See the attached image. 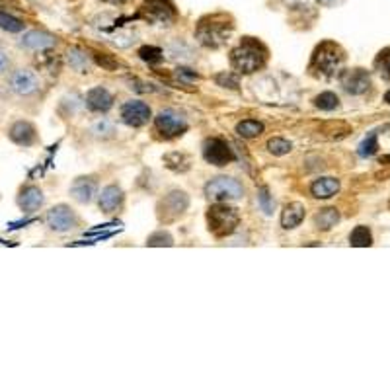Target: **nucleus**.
<instances>
[{
    "instance_id": "38",
    "label": "nucleus",
    "mask_w": 390,
    "mask_h": 390,
    "mask_svg": "<svg viewBox=\"0 0 390 390\" xmlns=\"http://www.w3.org/2000/svg\"><path fill=\"white\" fill-rule=\"evenodd\" d=\"M320 6H333V4H338L340 0H316Z\"/></svg>"
},
{
    "instance_id": "24",
    "label": "nucleus",
    "mask_w": 390,
    "mask_h": 390,
    "mask_svg": "<svg viewBox=\"0 0 390 390\" xmlns=\"http://www.w3.org/2000/svg\"><path fill=\"white\" fill-rule=\"evenodd\" d=\"M68 65L78 70V73H86L90 68V59L86 55L84 51L80 49H70L68 51Z\"/></svg>"
},
{
    "instance_id": "26",
    "label": "nucleus",
    "mask_w": 390,
    "mask_h": 390,
    "mask_svg": "<svg viewBox=\"0 0 390 390\" xmlns=\"http://www.w3.org/2000/svg\"><path fill=\"white\" fill-rule=\"evenodd\" d=\"M0 28L4 29V31H8V33H18V31L24 29V22L16 18V16L8 14V12L0 10Z\"/></svg>"
},
{
    "instance_id": "1",
    "label": "nucleus",
    "mask_w": 390,
    "mask_h": 390,
    "mask_svg": "<svg viewBox=\"0 0 390 390\" xmlns=\"http://www.w3.org/2000/svg\"><path fill=\"white\" fill-rule=\"evenodd\" d=\"M234 29L232 18L227 14H209L203 16L195 29V38L203 47L219 49L229 41L230 33Z\"/></svg>"
},
{
    "instance_id": "9",
    "label": "nucleus",
    "mask_w": 390,
    "mask_h": 390,
    "mask_svg": "<svg viewBox=\"0 0 390 390\" xmlns=\"http://www.w3.org/2000/svg\"><path fill=\"white\" fill-rule=\"evenodd\" d=\"M203 156L209 164H215V166H227L229 162L234 160L230 147L223 139H207L203 144Z\"/></svg>"
},
{
    "instance_id": "25",
    "label": "nucleus",
    "mask_w": 390,
    "mask_h": 390,
    "mask_svg": "<svg viewBox=\"0 0 390 390\" xmlns=\"http://www.w3.org/2000/svg\"><path fill=\"white\" fill-rule=\"evenodd\" d=\"M350 244L355 248L371 246L373 244L371 230L367 229V227H357V229L353 230L352 234H350Z\"/></svg>"
},
{
    "instance_id": "12",
    "label": "nucleus",
    "mask_w": 390,
    "mask_h": 390,
    "mask_svg": "<svg viewBox=\"0 0 390 390\" xmlns=\"http://www.w3.org/2000/svg\"><path fill=\"white\" fill-rule=\"evenodd\" d=\"M10 88L20 96H29L39 88V78L28 68H20L10 77Z\"/></svg>"
},
{
    "instance_id": "15",
    "label": "nucleus",
    "mask_w": 390,
    "mask_h": 390,
    "mask_svg": "<svg viewBox=\"0 0 390 390\" xmlns=\"http://www.w3.org/2000/svg\"><path fill=\"white\" fill-rule=\"evenodd\" d=\"M43 191L36 188V186H28V188H24V190L20 191L18 195V205L20 209L26 211V213H33V211H38L41 205H43Z\"/></svg>"
},
{
    "instance_id": "36",
    "label": "nucleus",
    "mask_w": 390,
    "mask_h": 390,
    "mask_svg": "<svg viewBox=\"0 0 390 390\" xmlns=\"http://www.w3.org/2000/svg\"><path fill=\"white\" fill-rule=\"evenodd\" d=\"M8 68H10V59L6 57V55H4L2 51H0V75H4V73H6Z\"/></svg>"
},
{
    "instance_id": "31",
    "label": "nucleus",
    "mask_w": 390,
    "mask_h": 390,
    "mask_svg": "<svg viewBox=\"0 0 390 390\" xmlns=\"http://www.w3.org/2000/svg\"><path fill=\"white\" fill-rule=\"evenodd\" d=\"M377 151H379V141H377V135L375 133L369 135V137L359 144V154L365 156V158H367V156H373Z\"/></svg>"
},
{
    "instance_id": "3",
    "label": "nucleus",
    "mask_w": 390,
    "mask_h": 390,
    "mask_svg": "<svg viewBox=\"0 0 390 390\" xmlns=\"http://www.w3.org/2000/svg\"><path fill=\"white\" fill-rule=\"evenodd\" d=\"M345 63V53L343 49L333 43V41H324L318 47L314 49L313 61H310V70H316L324 77H333L340 73Z\"/></svg>"
},
{
    "instance_id": "22",
    "label": "nucleus",
    "mask_w": 390,
    "mask_h": 390,
    "mask_svg": "<svg viewBox=\"0 0 390 390\" xmlns=\"http://www.w3.org/2000/svg\"><path fill=\"white\" fill-rule=\"evenodd\" d=\"M338 220H340V213L333 209V207H328V209H322L320 213H316L314 225H316V229L330 230L332 227H336Z\"/></svg>"
},
{
    "instance_id": "13",
    "label": "nucleus",
    "mask_w": 390,
    "mask_h": 390,
    "mask_svg": "<svg viewBox=\"0 0 390 390\" xmlns=\"http://www.w3.org/2000/svg\"><path fill=\"white\" fill-rule=\"evenodd\" d=\"M121 119L131 127H143L151 119V107L143 102H127L121 107Z\"/></svg>"
},
{
    "instance_id": "2",
    "label": "nucleus",
    "mask_w": 390,
    "mask_h": 390,
    "mask_svg": "<svg viewBox=\"0 0 390 390\" xmlns=\"http://www.w3.org/2000/svg\"><path fill=\"white\" fill-rule=\"evenodd\" d=\"M267 59V49L264 47V43H260L257 39L254 38H244L242 43L238 45L232 55H230V61H232V67L244 73V75H250V73H256L260 68L266 65Z\"/></svg>"
},
{
    "instance_id": "39",
    "label": "nucleus",
    "mask_w": 390,
    "mask_h": 390,
    "mask_svg": "<svg viewBox=\"0 0 390 390\" xmlns=\"http://www.w3.org/2000/svg\"><path fill=\"white\" fill-rule=\"evenodd\" d=\"M102 2H107V4H114V6H123L129 0H102Z\"/></svg>"
},
{
    "instance_id": "6",
    "label": "nucleus",
    "mask_w": 390,
    "mask_h": 390,
    "mask_svg": "<svg viewBox=\"0 0 390 390\" xmlns=\"http://www.w3.org/2000/svg\"><path fill=\"white\" fill-rule=\"evenodd\" d=\"M141 16L151 24L170 26L178 18V12L170 0H143Z\"/></svg>"
},
{
    "instance_id": "16",
    "label": "nucleus",
    "mask_w": 390,
    "mask_h": 390,
    "mask_svg": "<svg viewBox=\"0 0 390 390\" xmlns=\"http://www.w3.org/2000/svg\"><path fill=\"white\" fill-rule=\"evenodd\" d=\"M20 45L24 49H29V51H43V49H49L55 45V38L53 36H49L45 31H28L22 41H20Z\"/></svg>"
},
{
    "instance_id": "4",
    "label": "nucleus",
    "mask_w": 390,
    "mask_h": 390,
    "mask_svg": "<svg viewBox=\"0 0 390 390\" xmlns=\"http://www.w3.org/2000/svg\"><path fill=\"white\" fill-rule=\"evenodd\" d=\"M238 223H240V217H238L237 209H232L229 205L217 203L207 211V225L215 237L223 238L232 234L237 230Z\"/></svg>"
},
{
    "instance_id": "30",
    "label": "nucleus",
    "mask_w": 390,
    "mask_h": 390,
    "mask_svg": "<svg viewBox=\"0 0 390 390\" xmlns=\"http://www.w3.org/2000/svg\"><path fill=\"white\" fill-rule=\"evenodd\" d=\"M375 65L379 68V73H381L382 77L390 80V49H384L379 53V57L375 61Z\"/></svg>"
},
{
    "instance_id": "40",
    "label": "nucleus",
    "mask_w": 390,
    "mask_h": 390,
    "mask_svg": "<svg viewBox=\"0 0 390 390\" xmlns=\"http://www.w3.org/2000/svg\"><path fill=\"white\" fill-rule=\"evenodd\" d=\"M384 102H387V104H390V90L387 92V94H384Z\"/></svg>"
},
{
    "instance_id": "33",
    "label": "nucleus",
    "mask_w": 390,
    "mask_h": 390,
    "mask_svg": "<svg viewBox=\"0 0 390 390\" xmlns=\"http://www.w3.org/2000/svg\"><path fill=\"white\" fill-rule=\"evenodd\" d=\"M257 201H260V205H262V209H264L266 215H271V213H273V200H271L267 188H262V190L257 191Z\"/></svg>"
},
{
    "instance_id": "35",
    "label": "nucleus",
    "mask_w": 390,
    "mask_h": 390,
    "mask_svg": "<svg viewBox=\"0 0 390 390\" xmlns=\"http://www.w3.org/2000/svg\"><path fill=\"white\" fill-rule=\"evenodd\" d=\"M176 77L180 78V80H183V82H195L197 80V73L195 70H191V68H176Z\"/></svg>"
},
{
    "instance_id": "8",
    "label": "nucleus",
    "mask_w": 390,
    "mask_h": 390,
    "mask_svg": "<svg viewBox=\"0 0 390 390\" xmlns=\"http://www.w3.org/2000/svg\"><path fill=\"white\" fill-rule=\"evenodd\" d=\"M340 82H342L343 90H345L347 94H353V96L365 94V92L371 88V77H369V73L363 70V68H350V70H343Z\"/></svg>"
},
{
    "instance_id": "14",
    "label": "nucleus",
    "mask_w": 390,
    "mask_h": 390,
    "mask_svg": "<svg viewBox=\"0 0 390 390\" xmlns=\"http://www.w3.org/2000/svg\"><path fill=\"white\" fill-rule=\"evenodd\" d=\"M8 137L12 139V143L20 144V147H31L38 141V131L36 127L28 121H18L10 127Z\"/></svg>"
},
{
    "instance_id": "37",
    "label": "nucleus",
    "mask_w": 390,
    "mask_h": 390,
    "mask_svg": "<svg viewBox=\"0 0 390 390\" xmlns=\"http://www.w3.org/2000/svg\"><path fill=\"white\" fill-rule=\"evenodd\" d=\"M98 63H100V65H104V67H107V68H115V63L114 61H110V59L105 57V55H98Z\"/></svg>"
},
{
    "instance_id": "5",
    "label": "nucleus",
    "mask_w": 390,
    "mask_h": 390,
    "mask_svg": "<svg viewBox=\"0 0 390 390\" xmlns=\"http://www.w3.org/2000/svg\"><path fill=\"white\" fill-rule=\"evenodd\" d=\"M205 195L209 197L211 201H234L240 200L244 195V188L242 183L234 178H227V176H220V178H215L207 183L205 188Z\"/></svg>"
},
{
    "instance_id": "7",
    "label": "nucleus",
    "mask_w": 390,
    "mask_h": 390,
    "mask_svg": "<svg viewBox=\"0 0 390 390\" xmlns=\"http://www.w3.org/2000/svg\"><path fill=\"white\" fill-rule=\"evenodd\" d=\"M188 205H190V200L183 191H172L158 203V217L164 223L176 220L188 211Z\"/></svg>"
},
{
    "instance_id": "17",
    "label": "nucleus",
    "mask_w": 390,
    "mask_h": 390,
    "mask_svg": "<svg viewBox=\"0 0 390 390\" xmlns=\"http://www.w3.org/2000/svg\"><path fill=\"white\" fill-rule=\"evenodd\" d=\"M98 186L92 178H77L70 186V195L78 201V203H90L94 200Z\"/></svg>"
},
{
    "instance_id": "27",
    "label": "nucleus",
    "mask_w": 390,
    "mask_h": 390,
    "mask_svg": "<svg viewBox=\"0 0 390 390\" xmlns=\"http://www.w3.org/2000/svg\"><path fill=\"white\" fill-rule=\"evenodd\" d=\"M314 105L320 107V110H326V112H332L340 105V98L333 92H322V94L314 98Z\"/></svg>"
},
{
    "instance_id": "10",
    "label": "nucleus",
    "mask_w": 390,
    "mask_h": 390,
    "mask_svg": "<svg viewBox=\"0 0 390 390\" xmlns=\"http://www.w3.org/2000/svg\"><path fill=\"white\" fill-rule=\"evenodd\" d=\"M156 129L160 131L164 137H180L186 133L188 123L180 114L172 112V110H164L156 115Z\"/></svg>"
},
{
    "instance_id": "18",
    "label": "nucleus",
    "mask_w": 390,
    "mask_h": 390,
    "mask_svg": "<svg viewBox=\"0 0 390 390\" xmlns=\"http://www.w3.org/2000/svg\"><path fill=\"white\" fill-rule=\"evenodd\" d=\"M86 104L94 112H107L114 105V98L105 88H92L86 94Z\"/></svg>"
},
{
    "instance_id": "23",
    "label": "nucleus",
    "mask_w": 390,
    "mask_h": 390,
    "mask_svg": "<svg viewBox=\"0 0 390 390\" xmlns=\"http://www.w3.org/2000/svg\"><path fill=\"white\" fill-rule=\"evenodd\" d=\"M237 133L244 139H254L257 135L264 133V125L256 119H244L237 125Z\"/></svg>"
},
{
    "instance_id": "20",
    "label": "nucleus",
    "mask_w": 390,
    "mask_h": 390,
    "mask_svg": "<svg viewBox=\"0 0 390 390\" xmlns=\"http://www.w3.org/2000/svg\"><path fill=\"white\" fill-rule=\"evenodd\" d=\"M338 190H340V181L336 178H320V180H316L310 186V193L314 197H318V200L333 197L338 193Z\"/></svg>"
},
{
    "instance_id": "11",
    "label": "nucleus",
    "mask_w": 390,
    "mask_h": 390,
    "mask_svg": "<svg viewBox=\"0 0 390 390\" xmlns=\"http://www.w3.org/2000/svg\"><path fill=\"white\" fill-rule=\"evenodd\" d=\"M45 223L51 230L55 232H67V230L77 227V215L73 213V209H68L67 205H57L51 211H47Z\"/></svg>"
},
{
    "instance_id": "28",
    "label": "nucleus",
    "mask_w": 390,
    "mask_h": 390,
    "mask_svg": "<svg viewBox=\"0 0 390 390\" xmlns=\"http://www.w3.org/2000/svg\"><path fill=\"white\" fill-rule=\"evenodd\" d=\"M139 57L149 65H158L164 59V55H162V49L154 47V45H144V47L139 49Z\"/></svg>"
},
{
    "instance_id": "29",
    "label": "nucleus",
    "mask_w": 390,
    "mask_h": 390,
    "mask_svg": "<svg viewBox=\"0 0 390 390\" xmlns=\"http://www.w3.org/2000/svg\"><path fill=\"white\" fill-rule=\"evenodd\" d=\"M291 149H293V144L285 141V139H281V137H276V139H271L269 143H267V151L271 154H276V156H283V154H289L291 153Z\"/></svg>"
},
{
    "instance_id": "21",
    "label": "nucleus",
    "mask_w": 390,
    "mask_h": 390,
    "mask_svg": "<svg viewBox=\"0 0 390 390\" xmlns=\"http://www.w3.org/2000/svg\"><path fill=\"white\" fill-rule=\"evenodd\" d=\"M305 219V207L301 203H291L287 205L283 215H281V225L283 229H295Z\"/></svg>"
},
{
    "instance_id": "19",
    "label": "nucleus",
    "mask_w": 390,
    "mask_h": 390,
    "mask_svg": "<svg viewBox=\"0 0 390 390\" xmlns=\"http://www.w3.org/2000/svg\"><path fill=\"white\" fill-rule=\"evenodd\" d=\"M121 203H123V191L117 186H107L100 195V209L104 213H114L121 207Z\"/></svg>"
},
{
    "instance_id": "32",
    "label": "nucleus",
    "mask_w": 390,
    "mask_h": 390,
    "mask_svg": "<svg viewBox=\"0 0 390 390\" xmlns=\"http://www.w3.org/2000/svg\"><path fill=\"white\" fill-rule=\"evenodd\" d=\"M147 244H149V246H172L174 240H172V237L168 232H154V234L149 237Z\"/></svg>"
},
{
    "instance_id": "34",
    "label": "nucleus",
    "mask_w": 390,
    "mask_h": 390,
    "mask_svg": "<svg viewBox=\"0 0 390 390\" xmlns=\"http://www.w3.org/2000/svg\"><path fill=\"white\" fill-rule=\"evenodd\" d=\"M215 80L217 84L225 86V88H238V82H240L238 75H232V73H220L215 77Z\"/></svg>"
}]
</instances>
